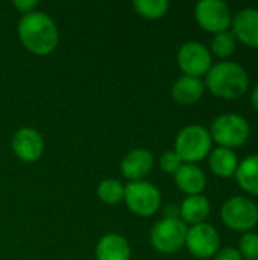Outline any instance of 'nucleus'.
<instances>
[{
    "mask_svg": "<svg viewBox=\"0 0 258 260\" xmlns=\"http://www.w3.org/2000/svg\"><path fill=\"white\" fill-rule=\"evenodd\" d=\"M164 218H173V219H179V206L175 204H169L164 209Z\"/></svg>",
    "mask_w": 258,
    "mask_h": 260,
    "instance_id": "obj_27",
    "label": "nucleus"
},
{
    "mask_svg": "<svg viewBox=\"0 0 258 260\" xmlns=\"http://www.w3.org/2000/svg\"><path fill=\"white\" fill-rule=\"evenodd\" d=\"M211 212V204L205 195H192L186 197L179 206V219L187 225H196L205 222Z\"/></svg>",
    "mask_w": 258,
    "mask_h": 260,
    "instance_id": "obj_17",
    "label": "nucleus"
},
{
    "mask_svg": "<svg viewBox=\"0 0 258 260\" xmlns=\"http://www.w3.org/2000/svg\"><path fill=\"white\" fill-rule=\"evenodd\" d=\"M186 247L196 259H210L220 250V236L211 224L201 222L187 230Z\"/></svg>",
    "mask_w": 258,
    "mask_h": 260,
    "instance_id": "obj_10",
    "label": "nucleus"
},
{
    "mask_svg": "<svg viewBox=\"0 0 258 260\" xmlns=\"http://www.w3.org/2000/svg\"><path fill=\"white\" fill-rule=\"evenodd\" d=\"M237 46V40L234 38V35L228 30L216 34L211 40V50L210 53L217 56V58H228L234 53Z\"/></svg>",
    "mask_w": 258,
    "mask_h": 260,
    "instance_id": "obj_22",
    "label": "nucleus"
},
{
    "mask_svg": "<svg viewBox=\"0 0 258 260\" xmlns=\"http://www.w3.org/2000/svg\"><path fill=\"white\" fill-rule=\"evenodd\" d=\"M213 140L210 131L201 125H189L182 128L175 139V152L182 163L196 165L208 157Z\"/></svg>",
    "mask_w": 258,
    "mask_h": 260,
    "instance_id": "obj_3",
    "label": "nucleus"
},
{
    "mask_svg": "<svg viewBox=\"0 0 258 260\" xmlns=\"http://www.w3.org/2000/svg\"><path fill=\"white\" fill-rule=\"evenodd\" d=\"M205 88L216 98L234 101L242 98L249 88L248 72L237 62L220 61L211 66L205 75Z\"/></svg>",
    "mask_w": 258,
    "mask_h": 260,
    "instance_id": "obj_2",
    "label": "nucleus"
},
{
    "mask_svg": "<svg viewBox=\"0 0 258 260\" xmlns=\"http://www.w3.org/2000/svg\"><path fill=\"white\" fill-rule=\"evenodd\" d=\"M96 260H131V245L123 236L108 233L96 245Z\"/></svg>",
    "mask_w": 258,
    "mask_h": 260,
    "instance_id": "obj_15",
    "label": "nucleus"
},
{
    "mask_svg": "<svg viewBox=\"0 0 258 260\" xmlns=\"http://www.w3.org/2000/svg\"><path fill=\"white\" fill-rule=\"evenodd\" d=\"M214 260H243L239 250L237 248H233V247H227V248H222L216 253Z\"/></svg>",
    "mask_w": 258,
    "mask_h": 260,
    "instance_id": "obj_25",
    "label": "nucleus"
},
{
    "mask_svg": "<svg viewBox=\"0 0 258 260\" xmlns=\"http://www.w3.org/2000/svg\"><path fill=\"white\" fill-rule=\"evenodd\" d=\"M205 84L201 78L181 76L172 85V98L179 105H193L202 99Z\"/></svg>",
    "mask_w": 258,
    "mask_h": 260,
    "instance_id": "obj_16",
    "label": "nucleus"
},
{
    "mask_svg": "<svg viewBox=\"0 0 258 260\" xmlns=\"http://www.w3.org/2000/svg\"><path fill=\"white\" fill-rule=\"evenodd\" d=\"M222 222L234 232L248 233L258 224V206L248 197H233L220 209Z\"/></svg>",
    "mask_w": 258,
    "mask_h": 260,
    "instance_id": "obj_5",
    "label": "nucleus"
},
{
    "mask_svg": "<svg viewBox=\"0 0 258 260\" xmlns=\"http://www.w3.org/2000/svg\"><path fill=\"white\" fill-rule=\"evenodd\" d=\"M97 197L102 203L108 206H116L123 201L125 186L117 178H105L97 186Z\"/></svg>",
    "mask_w": 258,
    "mask_h": 260,
    "instance_id": "obj_20",
    "label": "nucleus"
},
{
    "mask_svg": "<svg viewBox=\"0 0 258 260\" xmlns=\"http://www.w3.org/2000/svg\"><path fill=\"white\" fill-rule=\"evenodd\" d=\"M132 6L138 15L148 20H158L163 18L169 8L170 2L169 0H135L132 2Z\"/></svg>",
    "mask_w": 258,
    "mask_h": 260,
    "instance_id": "obj_21",
    "label": "nucleus"
},
{
    "mask_svg": "<svg viewBox=\"0 0 258 260\" xmlns=\"http://www.w3.org/2000/svg\"><path fill=\"white\" fill-rule=\"evenodd\" d=\"M237 250H239L242 259L258 260V233L255 232L243 233Z\"/></svg>",
    "mask_w": 258,
    "mask_h": 260,
    "instance_id": "obj_23",
    "label": "nucleus"
},
{
    "mask_svg": "<svg viewBox=\"0 0 258 260\" xmlns=\"http://www.w3.org/2000/svg\"><path fill=\"white\" fill-rule=\"evenodd\" d=\"M12 5H14V8L18 9L23 15H26V14L35 11V8L38 6V2H35V0H14Z\"/></svg>",
    "mask_w": 258,
    "mask_h": 260,
    "instance_id": "obj_26",
    "label": "nucleus"
},
{
    "mask_svg": "<svg viewBox=\"0 0 258 260\" xmlns=\"http://www.w3.org/2000/svg\"><path fill=\"white\" fill-rule=\"evenodd\" d=\"M154 155L144 148H135L129 151L120 163L122 175L131 181H143L154 169Z\"/></svg>",
    "mask_w": 258,
    "mask_h": 260,
    "instance_id": "obj_12",
    "label": "nucleus"
},
{
    "mask_svg": "<svg viewBox=\"0 0 258 260\" xmlns=\"http://www.w3.org/2000/svg\"><path fill=\"white\" fill-rule=\"evenodd\" d=\"M208 166L211 172L220 178H230L236 175L239 168V158L233 149L228 148H214L208 154Z\"/></svg>",
    "mask_w": 258,
    "mask_h": 260,
    "instance_id": "obj_18",
    "label": "nucleus"
},
{
    "mask_svg": "<svg viewBox=\"0 0 258 260\" xmlns=\"http://www.w3.org/2000/svg\"><path fill=\"white\" fill-rule=\"evenodd\" d=\"M234 177L245 192L258 197V154L245 157L239 163Z\"/></svg>",
    "mask_w": 258,
    "mask_h": 260,
    "instance_id": "obj_19",
    "label": "nucleus"
},
{
    "mask_svg": "<svg viewBox=\"0 0 258 260\" xmlns=\"http://www.w3.org/2000/svg\"><path fill=\"white\" fill-rule=\"evenodd\" d=\"M196 23L207 32L220 34L228 30L233 23L230 6L222 0H201L195 6Z\"/></svg>",
    "mask_w": 258,
    "mask_h": 260,
    "instance_id": "obj_8",
    "label": "nucleus"
},
{
    "mask_svg": "<svg viewBox=\"0 0 258 260\" xmlns=\"http://www.w3.org/2000/svg\"><path fill=\"white\" fill-rule=\"evenodd\" d=\"M233 35L249 47H258V8H243L233 17Z\"/></svg>",
    "mask_w": 258,
    "mask_h": 260,
    "instance_id": "obj_13",
    "label": "nucleus"
},
{
    "mask_svg": "<svg viewBox=\"0 0 258 260\" xmlns=\"http://www.w3.org/2000/svg\"><path fill=\"white\" fill-rule=\"evenodd\" d=\"M211 140H214L220 148H240L243 146L249 136H251V126L249 122L236 113H225L214 119L210 129Z\"/></svg>",
    "mask_w": 258,
    "mask_h": 260,
    "instance_id": "obj_4",
    "label": "nucleus"
},
{
    "mask_svg": "<svg viewBox=\"0 0 258 260\" xmlns=\"http://www.w3.org/2000/svg\"><path fill=\"white\" fill-rule=\"evenodd\" d=\"M123 200L128 209L141 218L154 216L161 207V193L158 187L146 180L128 183L125 186Z\"/></svg>",
    "mask_w": 258,
    "mask_h": 260,
    "instance_id": "obj_6",
    "label": "nucleus"
},
{
    "mask_svg": "<svg viewBox=\"0 0 258 260\" xmlns=\"http://www.w3.org/2000/svg\"><path fill=\"white\" fill-rule=\"evenodd\" d=\"M12 151L24 163L38 161L44 154V139L33 128H20L12 137Z\"/></svg>",
    "mask_w": 258,
    "mask_h": 260,
    "instance_id": "obj_11",
    "label": "nucleus"
},
{
    "mask_svg": "<svg viewBox=\"0 0 258 260\" xmlns=\"http://www.w3.org/2000/svg\"><path fill=\"white\" fill-rule=\"evenodd\" d=\"M17 32L26 50L38 56L52 53L59 41V32L55 20L43 11H33L21 15Z\"/></svg>",
    "mask_w": 258,
    "mask_h": 260,
    "instance_id": "obj_1",
    "label": "nucleus"
},
{
    "mask_svg": "<svg viewBox=\"0 0 258 260\" xmlns=\"http://www.w3.org/2000/svg\"><path fill=\"white\" fill-rule=\"evenodd\" d=\"M251 102H252V107H254V110L258 111V84L254 87V90H252V94H251Z\"/></svg>",
    "mask_w": 258,
    "mask_h": 260,
    "instance_id": "obj_28",
    "label": "nucleus"
},
{
    "mask_svg": "<svg viewBox=\"0 0 258 260\" xmlns=\"http://www.w3.org/2000/svg\"><path fill=\"white\" fill-rule=\"evenodd\" d=\"M176 61L184 76L192 78L205 76L213 66V56L210 53V49L199 41L184 43L178 50Z\"/></svg>",
    "mask_w": 258,
    "mask_h": 260,
    "instance_id": "obj_9",
    "label": "nucleus"
},
{
    "mask_svg": "<svg viewBox=\"0 0 258 260\" xmlns=\"http://www.w3.org/2000/svg\"><path fill=\"white\" fill-rule=\"evenodd\" d=\"M160 166L166 174L175 175L176 171L182 166V160L179 158V155L175 151H166L160 157Z\"/></svg>",
    "mask_w": 258,
    "mask_h": 260,
    "instance_id": "obj_24",
    "label": "nucleus"
},
{
    "mask_svg": "<svg viewBox=\"0 0 258 260\" xmlns=\"http://www.w3.org/2000/svg\"><path fill=\"white\" fill-rule=\"evenodd\" d=\"M187 230V225L181 219L163 218L151 230V245L161 254L178 253L182 247H186Z\"/></svg>",
    "mask_w": 258,
    "mask_h": 260,
    "instance_id": "obj_7",
    "label": "nucleus"
},
{
    "mask_svg": "<svg viewBox=\"0 0 258 260\" xmlns=\"http://www.w3.org/2000/svg\"><path fill=\"white\" fill-rule=\"evenodd\" d=\"M175 183L178 189L187 197L202 195L207 186V177L199 166L182 163V166L175 174Z\"/></svg>",
    "mask_w": 258,
    "mask_h": 260,
    "instance_id": "obj_14",
    "label": "nucleus"
}]
</instances>
